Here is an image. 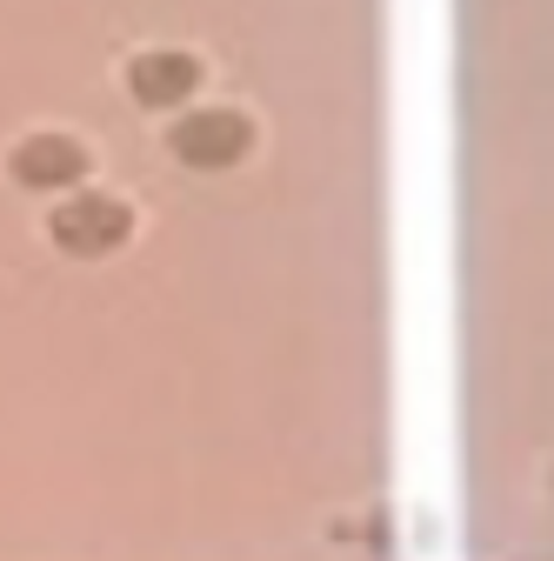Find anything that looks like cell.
<instances>
[{"instance_id":"6da1fadb","label":"cell","mask_w":554,"mask_h":561,"mask_svg":"<svg viewBox=\"0 0 554 561\" xmlns=\"http://www.w3.org/2000/svg\"><path fill=\"white\" fill-rule=\"evenodd\" d=\"M54 248L60 254H74V261H101L114 254L127 234H134V207L114 201V194H74V201H60L54 207V221H47Z\"/></svg>"},{"instance_id":"7a4b0ae2","label":"cell","mask_w":554,"mask_h":561,"mask_svg":"<svg viewBox=\"0 0 554 561\" xmlns=\"http://www.w3.org/2000/svg\"><path fill=\"white\" fill-rule=\"evenodd\" d=\"M168 148H174V161H187V168H200V174H221V168H241V161H247L254 121L234 114V107H200V114L174 121Z\"/></svg>"},{"instance_id":"3957f363","label":"cell","mask_w":554,"mask_h":561,"mask_svg":"<svg viewBox=\"0 0 554 561\" xmlns=\"http://www.w3.org/2000/svg\"><path fill=\"white\" fill-rule=\"evenodd\" d=\"M8 174L34 194H54V187H74L88 174V148L81 140H67V134H27L21 148L8 154Z\"/></svg>"},{"instance_id":"277c9868","label":"cell","mask_w":554,"mask_h":561,"mask_svg":"<svg viewBox=\"0 0 554 561\" xmlns=\"http://www.w3.org/2000/svg\"><path fill=\"white\" fill-rule=\"evenodd\" d=\"M194 88H200V60L181 47H154V54L127 60V94L141 107H181Z\"/></svg>"}]
</instances>
